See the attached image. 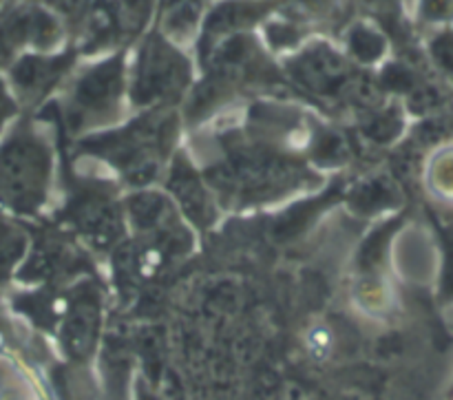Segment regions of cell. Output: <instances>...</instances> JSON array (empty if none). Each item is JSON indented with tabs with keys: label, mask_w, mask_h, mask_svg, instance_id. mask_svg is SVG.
<instances>
[{
	"label": "cell",
	"mask_w": 453,
	"mask_h": 400,
	"mask_svg": "<svg viewBox=\"0 0 453 400\" xmlns=\"http://www.w3.org/2000/svg\"><path fill=\"white\" fill-rule=\"evenodd\" d=\"M47 180V155L27 133H16L0 149V195L27 211L40 202Z\"/></svg>",
	"instance_id": "cell-1"
},
{
	"label": "cell",
	"mask_w": 453,
	"mask_h": 400,
	"mask_svg": "<svg viewBox=\"0 0 453 400\" xmlns=\"http://www.w3.org/2000/svg\"><path fill=\"white\" fill-rule=\"evenodd\" d=\"M186 82L188 65L184 58L162 38L149 40L137 66L135 102L173 100L184 91Z\"/></svg>",
	"instance_id": "cell-2"
},
{
	"label": "cell",
	"mask_w": 453,
	"mask_h": 400,
	"mask_svg": "<svg viewBox=\"0 0 453 400\" xmlns=\"http://www.w3.org/2000/svg\"><path fill=\"white\" fill-rule=\"evenodd\" d=\"M122 88V62L111 60L88 71L75 88V106L80 113H106L113 109Z\"/></svg>",
	"instance_id": "cell-3"
},
{
	"label": "cell",
	"mask_w": 453,
	"mask_h": 400,
	"mask_svg": "<svg viewBox=\"0 0 453 400\" xmlns=\"http://www.w3.org/2000/svg\"><path fill=\"white\" fill-rule=\"evenodd\" d=\"M58 27L51 16H47L40 9H20L4 18L0 40L9 49L20 42H34L38 47H47L56 40Z\"/></svg>",
	"instance_id": "cell-4"
},
{
	"label": "cell",
	"mask_w": 453,
	"mask_h": 400,
	"mask_svg": "<svg viewBox=\"0 0 453 400\" xmlns=\"http://www.w3.org/2000/svg\"><path fill=\"white\" fill-rule=\"evenodd\" d=\"M69 66V58L42 60V58H25L12 71V78L20 96L38 97L53 87L62 71Z\"/></svg>",
	"instance_id": "cell-5"
},
{
	"label": "cell",
	"mask_w": 453,
	"mask_h": 400,
	"mask_svg": "<svg viewBox=\"0 0 453 400\" xmlns=\"http://www.w3.org/2000/svg\"><path fill=\"white\" fill-rule=\"evenodd\" d=\"M296 75L303 80L308 87L317 88V91H332L339 87L345 78V66L339 56H334L327 49L319 47L305 53L299 62H296Z\"/></svg>",
	"instance_id": "cell-6"
},
{
	"label": "cell",
	"mask_w": 453,
	"mask_h": 400,
	"mask_svg": "<svg viewBox=\"0 0 453 400\" xmlns=\"http://www.w3.org/2000/svg\"><path fill=\"white\" fill-rule=\"evenodd\" d=\"M261 7L259 4H252V3H228L224 7L217 9L215 13L211 16L206 25V35H219L224 31H233L237 27L243 25H250L255 18L261 16Z\"/></svg>",
	"instance_id": "cell-7"
},
{
	"label": "cell",
	"mask_w": 453,
	"mask_h": 400,
	"mask_svg": "<svg viewBox=\"0 0 453 400\" xmlns=\"http://www.w3.org/2000/svg\"><path fill=\"white\" fill-rule=\"evenodd\" d=\"M349 47H352V51L357 53L363 62H372L383 53L385 42L376 31L365 29V27H357V29L352 31V35H349Z\"/></svg>",
	"instance_id": "cell-8"
},
{
	"label": "cell",
	"mask_w": 453,
	"mask_h": 400,
	"mask_svg": "<svg viewBox=\"0 0 453 400\" xmlns=\"http://www.w3.org/2000/svg\"><path fill=\"white\" fill-rule=\"evenodd\" d=\"M20 246V237L16 233H12L9 228H4V226H0V277L7 274L9 265L16 261Z\"/></svg>",
	"instance_id": "cell-9"
},
{
	"label": "cell",
	"mask_w": 453,
	"mask_h": 400,
	"mask_svg": "<svg viewBox=\"0 0 453 400\" xmlns=\"http://www.w3.org/2000/svg\"><path fill=\"white\" fill-rule=\"evenodd\" d=\"M432 53L441 69L453 78V34H442L441 38L434 40Z\"/></svg>",
	"instance_id": "cell-10"
},
{
	"label": "cell",
	"mask_w": 453,
	"mask_h": 400,
	"mask_svg": "<svg viewBox=\"0 0 453 400\" xmlns=\"http://www.w3.org/2000/svg\"><path fill=\"white\" fill-rule=\"evenodd\" d=\"M423 16L427 20H449L453 16V0H423Z\"/></svg>",
	"instance_id": "cell-11"
},
{
	"label": "cell",
	"mask_w": 453,
	"mask_h": 400,
	"mask_svg": "<svg viewBox=\"0 0 453 400\" xmlns=\"http://www.w3.org/2000/svg\"><path fill=\"white\" fill-rule=\"evenodd\" d=\"M442 292L453 299V226L445 233V279H442Z\"/></svg>",
	"instance_id": "cell-12"
},
{
	"label": "cell",
	"mask_w": 453,
	"mask_h": 400,
	"mask_svg": "<svg viewBox=\"0 0 453 400\" xmlns=\"http://www.w3.org/2000/svg\"><path fill=\"white\" fill-rule=\"evenodd\" d=\"M447 166H442L441 173H436V181L445 184V193H453V155L447 158Z\"/></svg>",
	"instance_id": "cell-13"
},
{
	"label": "cell",
	"mask_w": 453,
	"mask_h": 400,
	"mask_svg": "<svg viewBox=\"0 0 453 400\" xmlns=\"http://www.w3.org/2000/svg\"><path fill=\"white\" fill-rule=\"evenodd\" d=\"M270 38L277 44H288L295 42L296 34L292 29H288V27H270Z\"/></svg>",
	"instance_id": "cell-14"
},
{
	"label": "cell",
	"mask_w": 453,
	"mask_h": 400,
	"mask_svg": "<svg viewBox=\"0 0 453 400\" xmlns=\"http://www.w3.org/2000/svg\"><path fill=\"white\" fill-rule=\"evenodd\" d=\"M12 111H13V102L9 100V96L4 93L3 84H0V124H3L9 115H12Z\"/></svg>",
	"instance_id": "cell-15"
},
{
	"label": "cell",
	"mask_w": 453,
	"mask_h": 400,
	"mask_svg": "<svg viewBox=\"0 0 453 400\" xmlns=\"http://www.w3.org/2000/svg\"><path fill=\"white\" fill-rule=\"evenodd\" d=\"M9 51H12V49H9L7 44H4L3 40H0V65H3V62L7 60V58H9Z\"/></svg>",
	"instance_id": "cell-16"
},
{
	"label": "cell",
	"mask_w": 453,
	"mask_h": 400,
	"mask_svg": "<svg viewBox=\"0 0 453 400\" xmlns=\"http://www.w3.org/2000/svg\"><path fill=\"white\" fill-rule=\"evenodd\" d=\"M367 3H372V4H379V7H389V4H392L394 0H367Z\"/></svg>",
	"instance_id": "cell-17"
}]
</instances>
